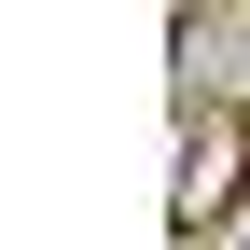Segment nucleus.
<instances>
[{"instance_id": "nucleus-1", "label": "nucleus", "mask_w": 250, "mask_h": 250, "mask_svg": "<svg viewBox=\"0 0 250 250\" xmlns=\"http://www.w3.org/2000/svg\"><path fill=\"white\" fill-rule=\"evenodd\" d=\"M250 195V125L223 111V125H195V153H181V236L208 223V208H236Z\"/></svg>"}]
</instances>
